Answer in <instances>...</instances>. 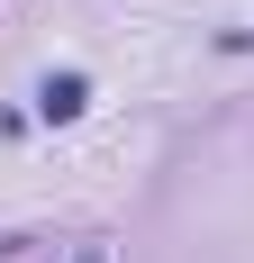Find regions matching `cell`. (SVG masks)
Instances as JSON below:
<instances>
[{
    "label": "cell",
    "instance_id": "cell-1",
    "mask_svg": "<svg viewBox=\"0 0 254 263\" xmlns=\"http://www.w3.org/2000/svg\"><path fill=\"white\" fill-rule=\"evenodd\" d=\"M82 109H91V82L82 73H46L37 82V118H46V127H64V118H82Z\"/></svg>",
    "mask_w": 254,
    "mask_h": 263
},
{
    "label": "cell",
    "instance_id": "cell-2",
    "mask_svg": "<svg viewBox=\"0 0 254 263\" xmlns=\"http://www.w3.org/2000/svg\"><path fill=\"white\" fill-rule=\"evenodd\" d=\"M73 263H109V254H100V245H82V254H73Z\"/></svg>",
    "mask_w": 254,
    "mask_h": 263
}]
</instances>
